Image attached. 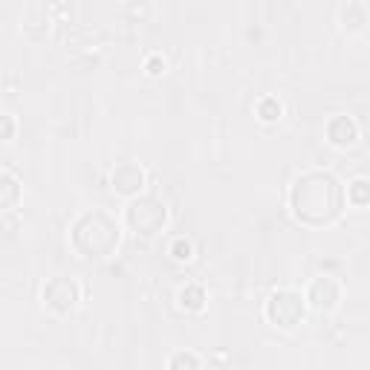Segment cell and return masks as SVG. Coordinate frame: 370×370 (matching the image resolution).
Here are the masks:
<instances>
[{
	"mask_svg": "<svg viewBox=\"0 0 370 370\" xmlns=\"http://www.w3.org/2000/svg\"><path fill=\"white\" fill-rule=\"evenodd\" d=\"M292 211L298 220L313 226L335 220V214L342 211V189H338L335 177L321 171L298 177L292 189Z\"/></svg>",
	"mask_w": 370,
	"mask_h": 370,
	"instance_id": "obj_1",
	"label": "cell"
},
{
	"mask_svg": "<svg viewBox=\"0 0 370 370\" xmlns=\"http://www.w3.org/2000/svg\"><path fill=\"white\" fill-rule=\"evenodd\" d=\"M73 246L84 258H107L119 246V226L107 214L92 211L73 226Z\"/></svg>",
	"mask_w": 370,
	"mask_h": 370,
	"instance_id": "obj_2",
	"label": "cell"
},
{
	"mask_svg": "<svg viewBox=\"0 0 370 370\" xmlns=\"http://www.w3.org/2000/svg\"><path fill=\"white\" fill-rule=\"evenodd\" d=\"M266 318L275 324V327H295L301 318H304V298L292 290H281V292H275L266 304Z\"/></svg>",
	"mask_w": 370,
	"mask_h": 370,
	"instance_id": "obj_3",
	"label": "cell"
},
{
	"mask_svg": "<svg viewBox=\"0 0 370 370\" xmlns=\"http://www.w3.org/2000/svg\"><path fill=\"white\" fill-rule=\"evenodd\" d=\"M128 223L142 232V234H150L153 229H160L165 223V208L157 203V200H142V203H133L131 211H128Z\"/></svg>",
	"mask_w": 370,
	"mask_h": 370,
	"instance_id": "obj_4",
	"label": "cell"
},
{
	"mask_svg": "<svg viewBox=\"0 0 370 370\" xmlns=\"http://www.w3.org/2000/svg\"><path fill=\"white\" fill-rule=\"evenodd\" d=\"M44 301L55 313H70L78 301V287L73 281H67V278H52L44 287Z\"/></svg>",
	"mask_w": 370,
	"mask_h": 370,
	"instance_id": "obj_5",
	"label": "cell"
},
{
	"mask_svg": "<svg viewBox=\"0 0 370 370\" xmlns=\"http://www.w3.org/2000/svg\"><path fill=\"white\" fill-rule=\"evenodd\" d=\"M338 295H342V290H338V284L333 281V278H316V281L310 284V292H306V298L313 301V306H318V310H333Z\"/></svg>",
	"mask_w": 370,
	"mask_h": 370,
	"instance_id": "obj_6",
	"label": "cell"
},
{
	"mask_svg": "<svg viewBox=\"0 0 370 370\" xmlns=\"http://www.w3.org/2000/svg\"><path fill=\"white\" fill-rule=\"evenodd\" d=\"M142 182H145V174L133 162H125L113 171V189L121 191V194H136L142 189Z\"/></svg>",
	"mask_w": 370,
	"mask_h": 370,
	"instance_id": "obj_7",
	"label": "cell"
},
{
	"mask_svg": "<svg viewBox=\"0 0 370 370\" xmlns=\"http://www.w3.org/2000/svg\"><path fill=\"white\" fill-rule=\"evenodd\" d=\"M327 133H330V142H333V145H342V148L356 142V125H353L347 116H335V119L330 121Z\"/></svg>",
	"mask_w": 370,
	"mask_h": 370,
	"instance_id": "obj_8",
	"label": "cell"
},
{
	"mask_svg": "<svg viewBox=\"0 0 370 370\" xmlns=\"http://www.w3.org/2000/svg\"><path fill=\"white\" fill-rule=\"evenodd\" d=\"M347 197H350V203H356V205L370 203V182H367V179H356L350 189H347Z\"/></svg>",
	"mask_w": 370,
	"mask_h": 370,
	"instance_id": "obj_9",
	"label": "cell"
},
{
	"mask_svg": "<svg viewBox=\"0 0 370 370\" xmlns=\"http://www.w3.org/2000/svg\"><path fill=\"white\" fill-rule=\"evenodd\" d=\"M203 301H205V295H203L200 287H189V290H182V292H179V304H182V306H189V310H200Z\"/></svg>",
	"mask_w": 370,
	"mask_h": 370,
	"instance_id": "obj_10",
	"label": "cell"
},
{
	"mask_svg": "<svg viewBox=\"0 0 370 370\" xmlns=\"http://www.w3.org/2000/svg\"><path fill=\"white\" fill-rule=\"evenodd\" d=\"M4 182H6V197H4V205L6 208H12V203H15V194H18V189H15V179H12V174H4Z\"/></svg>",
	"mask_w": 370,
	"mask_h": 370,
	"instance_id": "obj_11",
	"label": "cell"
},
{
	"mask_svg": "<svg viewBox=\"0 0 370 370\" xmlns=\"http://www.w3.org/2000/svg\"><path fill=\"white\" fill-rule=\"evenodd\" d=\"M261 113H263V119H266V121H272V119L281 116V105H275V102H263V105H261Z\"/></svg>",
	"mask_w": 370,
	"mask_h": 370,
	"instance_id": "obj_12",
	"label": "cell"
},
{
	"mask_svg": "<svg viewBox=\"0 0 370 370\" xmlns=\"http://www.w3.org/2000/svg\"><path fill=\"white\" fill-rule=\"evenodd\" d=\"M179 364H200V359H194V356H174L171 367H179Z\"/></svg>",
	"mask_w": 370,
	"mask_h": 370,
	"instance_id": "obj_13",
	"label": "cell"
}]
</instances>
